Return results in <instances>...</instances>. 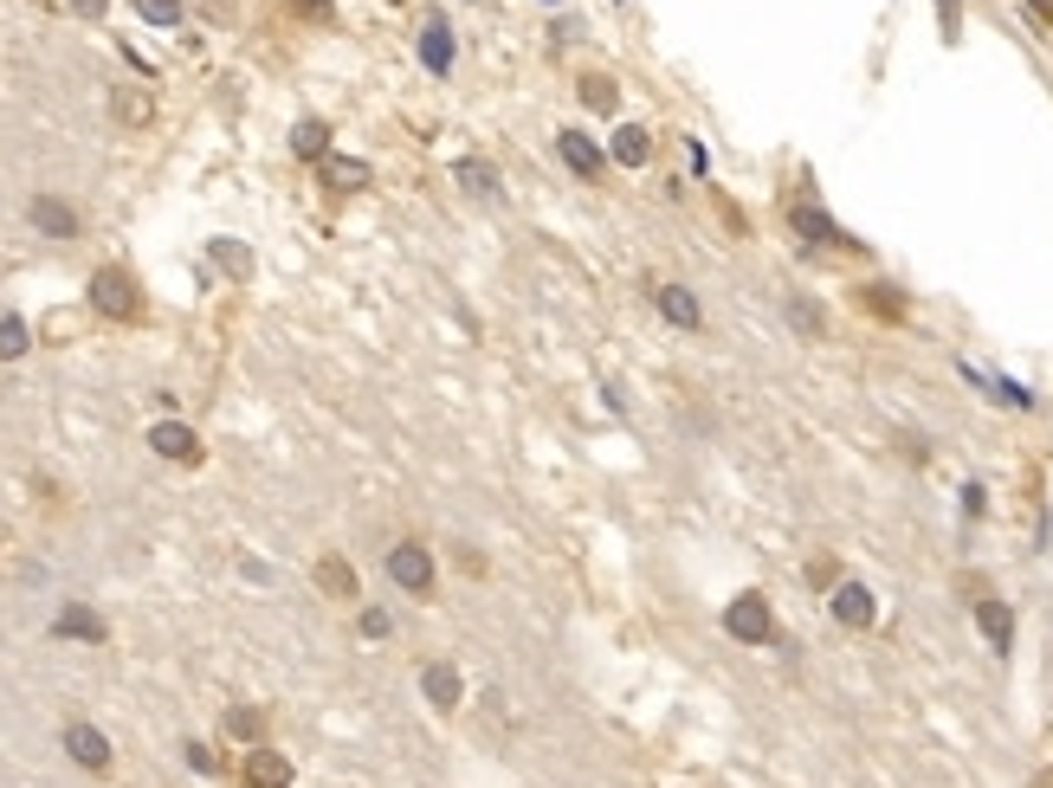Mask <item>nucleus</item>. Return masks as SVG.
<instances>
[{"mask_svg": "<svg viewBox=\"0 0 1053 788\" xmlns=\"http://www.w3.org/2000/svg\"><path fill=\"white\" fill-rule=\"evenodd\" d=\"M91 304H98L104 317H136V310H143V291H136V278H130L123 265H104V272L91 278Z\"/></svg>", "mask_w": 1053, "mask_h": 788, "instance_id": "nucleus-1", "label": "nucleus"}, {"mask_svg": "<svg viewBox=\"0 0 1053 788\" xmlns=\"http://www.w3.org/2000/svg\"><path fill=\"white\" fill-rule=\"evenodd\" d=\"M724 634L744 639V646H763V639L776 634V621H769V601L763 595H737L724 607Z\"/></svg>", "mask_w": 1053, "mask_h": 788, "instance_id": "nucleus-2", "label": "nucleus"}, {"mask_svg": "<svg viewBox=\"0 0 1053 788\" xmlns=\"http://www.w3.org/2000/svg\"><path fill=\"white\" fill-rule=\"evenodd\" d=\"M388 575H395L408 595H427V589H433V556H427L420 543H395V550H388Z\"/></svg>", "mask_w": 1053, "mask_h": 788, "instance_id": "nucleus-3", "label": "nucleus"}, {"mask_svg": "<svg viewBox=\"0 0 1053 788\" xmlns=\"http://www.w3.org/2000/svg\"><path fill=\"white\" fill-rule=\"evenodd\" d=\"M977 627H982V639H989L1002 659L1015 653V614H1009V601H989V595H982V601H977Z\"/></svg>", "mask_w": 1053, "mask_h": 788, "instance_id": "nucleus-4", "label": "nucleus"}, {"mask_svg": "<svg viewBox=\"0 0 1053 788\" xmlns=\"http://www.w3.org/2000/svg\"><path fill=\"white\" fill-rule=\"evenodd\" d=\"M872 614H879L872 589H860V582H840V589H834V621H840V627H872Z\"/></svg>", "mask_w": 1053, "mask_h": 788, "instance_id": "nucleus-5", "label": "nucleus"}, {"mask_svg": "<svg viewBox=\"0 0 1053 788\" xmlns=\"http://www.w3.org/2000/svg\"><path fill=\"white\" fill-rule=\"evenodd\" d=\"M653 304H660V317H666V324H678V330H698V324H705V310H698V298H692L685 285H660V291H653Z\"/></svg>", "mask_w": 1053, "mask_h": 788, "instance_id": "nucleus-6", "label": "nucleus"}, {"mask_svg": "<svg viewBox=\"0 0 1053 788\" xmlns=\"http://www.w3.org/2000/svg\"><path fill=\"white\" fill-rule=\"evenodd\" d=\"M33 226L52 233V239H78V214L59 201V194H33Z\"/></svg>", "mask_w": 1053, "mask_h": 788, "instance_id": "nucleus-7", "label": "nucleus"}, {"mask_svg": "<svg viewBox=\"0 0 1053 788\" xmlns=\"http://www.w3.org/2000/svg\"><path fill=\"white\" fill-rule=\"evenodd\" d=\"M789 221H795V233H801L808 246H853V239H847V233H840V226H834L828 214H821V207H808V201L795 207Z\"/></svg>", "mask_w": 1053, "mask_h": 788, "instance_id": "nucleus-8", "label": "nucleus"}, {"mask_svg": "<svg viewBox=\"0 0 1053 788\" xmlns=\"http://www.w3.org/2000/svg\"><path fill=\"white\" fill-rule=\"evenodd\" d=\"M150 447L162 452V459H201V440H194V427H182V420H162V427H155L150 433Z\"/></svg>", "mask_w": 1053, "mask_h": 788, "instance_id": "nucleus-9", "label": "nucleus"}, {"mask_svg": "<svg viewBox=\"0 0 1053 788\" xmlns=\"http://www.w3.org/2000/svg\"><path fill=\"white\" fill-rule=\"evenodd\" d=\"M246 788H292V763L278 750H253L246 756Z\"/></svg>", "mask_w": 1053, "mask_h": 788, "instance_id": "nucleus-10", "label": "nucleus"}, {"mask_svg": "<svg viewBox=\"0 0 1053 788\" xmlns=\"http://www.w3.org/2000/svg\"><path fill=\"white\" fill-rule=\"evenodd\" d=\"M65 750H72L84 769H111V744H104V730H91V724H72V730H65Z\"/></svg>", "mask_w": 1053, "mask_h": 788, "instance_id": "nucleus-11", "label": "nucleus"}, {"mask_svg": "<svg viewBox=\"0 0 1053 788\" xmlns=\"http://www.w3.org/2000/svg\"><path fill=\"white\" fill-rule=\"evenodd\" d=\"M324 182L343 188V194H356V188H369L376 175H369V162H356V155H324Z\"/></svg>", "mask_w": 1053, "mask_h": 788, "instance_id": "nucleus-12", "label": "nucleus"}, {"mask_svg": "<svg viewBox=\"0 0 1053 788\" xmlns=\"http://www.w3.org/2000/svg\"><path fill=\"white\" fill-rule=\"evenodd\" d=\"M420 59H427V72H452V33H447V20H427V27H420Z\"/></svg>", "mask_w": 1053, "mask_h": 788, "instance_id": "nucleus-13", "label": "nucleus"}, {"mask_svg": "<svg viewBox=\"0 0 1053 788\" xmlns=\"http://www.w3.org/2000/svg\"><path fill=\"white\" fill-rule=\"evenodd\" d=\"M556 150H563V162L575 168V175H582V182H595V175H602V150H595L589 136H575V130H563V143H556Z\"/></svg>", "mask_w": 1053, "mask_h": 788, "instance_id": "nucleus-14", "label": "nucleus"}, {"mask_svg": "<svg viewBox=\"0 0 1053 788\" xmlns=\"http://www.w3.org/2000/svg\"><path fill=\"white\" fill-rule=\"evenodd\" d=\"M646 155H653V136H646L640 123L614 130V162H621V168H646Z\"/></svg>", "mask_w": 1053, "mask_h": 788, "instance_id": "nucleus-15", "label": "nucleus"}, {"mask_svg": "<svg viewBox=\"0 0 1053 788\" xmlns=\"http://www.w3.org/2000/svg\"><path fill=\"white\" fill-rule=\"evenodd\" d=\"M420 692H427V705L452 712V705H459V673H452V666H427V673H420Z\"/></svg>", "mask_w": 1053, "mask_h": 788, "instance_id": "nucleus-16", "label": "nucleus"}, {"mask_svg": "<svg viewBox=\"0 0 1053 788\" xmlns=\"http://www.w3.org/2000/svg\"><path fill=\"white\" fill-rule=\"evenodd\" d=\"M292 155H304V162H324V155H330V130H324L317 116H304L298 130H292Z\"/></svg>", "mask_w": 1053, "mask_h": 788, "instance_id": "nucleus-17", "label": "nucleus"}, {"mask_svg": "<svg viewBox=\"0 0 1053 788\" xmlns=\"http://www.w3.org/2000/svg\"><path fill=\"white\" fill-rule=\"evenodd\" d=\"M452 175H459V188H472V194H498V168H491L485 155H466Z\"/></svg>", "mask_w": 1053, "mask_h": 788, "instance_id": "nucleus-18", "label": "nucleus"}, {"mask_svg": "<svg viewBox=\"0 0 1053 788\" xmlns=\"http://www.w3.org/2000/svg\"><path fill=\"white\" fill-rule=\"evenodd\" d=\"M860 304L872 310V317H886V324H899V317H904V304H899L892 285H860Z\"/></svg>", "mask_w": 1053, "mask_h": 788, "instance_id": "nucleus-19", "label": "nucleus"}, {"mask_svg": "<svg viewBox=\"0 0 1053 788\" xmlns=\"http://www.w3.org/2000/svg\"><path fill=\"white\" fill-rule=\"evenodd\" d=\"M317 582H324L330 595L356 601V569H349V563H337V556H324V563H317Z\"/></svg>", "mask_w": 1053, "mask_h": 788, "instance_id": "nucleus-20", "label": "nucleus"}, {"mask_svg": "<svg viewBox=\"0 0 1053 788\" xmlns=\"http://www.w3.org/2000/svg\"><path fill=\"white\" fill-rule=\"evenodd\" d=\"M52 627H59V634H78V639H104V621H98L91 607H65Z\"/></svg>", "mask_w": 1053, "mask_h": 788, "instance_id": "nucleus-21", "label": "nucleus"}, {"mask_svg": "<svg viewBox=\"0 0 1053 788\" xmlns=\"http://www.w3.org/2000/svg\"><path fill=\"white\" fill-rule=\"evenodd\" d=\"M582 104H589V111H614V104H621V91H614V78H602V72H595V78H582Z\"/></svg>", "mask_w": 1053, "mask_h": 788, "instance_id": "nucleus-22", "label": "nucleus"}, {"mask_svg": "<svg viewBox=\"0 0 1053 788\" xmlns=\"http://www.w3.org/2000/svg\"><path fill=\"white\" fill-rule=\"evenodd\" d=\"M27 342H33V330H27L20 317H0V362H13V356H27Z\"/></svg>", "mask_w": 1053, "mask_h": 788, "instance_id": "nucleus-23", "label": "nucleus"}, {"mask_svg": "<svg viewBox=\"0 0 1053 788\" xmlns=\"http://www.w3.org/2000/svg\"><path fill=\"white\" fill-rule=\"evenodd\" d=\"M214 259H221L233 278H246V272H253V253H246L239 239H214Z\"/></svg>", "mask_w": 1053, "mask_h": 788, "instance_id": "nucleus-24", "label": "nucleus"}, {"mask_svg": "<svg viewBox=\"0 0 1053 788\" xmlns=\"http://www.w3.org/2000/svg\"><path fill=\"white\" fill-rule=\"evenodd\" d=\"M136 13L150 27H182V0H136Z\"/></svg>", "mask_w": 1053, "mask_h": 788, "instance_id": "nucleus-25", "label": "nucleus"}, {"mask_svg": "<svg viewBox=\"0 0 1053 788\" xmlns=\"http://www.w3.org/2000/svg\"><path fill=\"white\" fill-rule=\"evenodd\" d=\"M111 111L123 116V123H150V98H143V91H116Z\"/></svg>", "mask_w": 1053, "mask_h": 788, "instance_id": "nucleus-26", "label": "nucleus"}, {"mask_svg": "<svg viewBox=\"0 0 1053 788\" xmlns=\"http://www.w3.org/2000/svg\"><path fill=\"white\" fill-rule=\"evenodd\" d=\"M259 730H265V717H259V712H226V737H246V744H253Z\"/></svg>", "mask_w": 1053, "mask_h": 788, "instance_id": "nucleus-27", "label": "nucleus"}, {"mask_svg": "<svg viewBox=\"0 0 1053 788\" xmlns=\"http://www.w3.org/2000/svg\"><path fill=\"white\" fill-rule=\"evenodd\" d=\"M789 317H795V330H808V337H815V330H821V310H815V304H795Z\"/></svg>", "mask_w": 1053, "mask_h": 788, "instance_id": "nucleus-28", "label": "nucleus"}, {"mask_svg": "<svg viewBox=\"0 0 1053 788\" xmlns=\"http://www.w3.org/2000/svg\"><path fill=\"white\" fill-rule=\"evenodd\" d=\"M362 634H369V639L388 634V614H381V607H369V614H362Z\"/></svg>", "mask_w": 1053, "mask_h": 788, "instance_id": "nucleus-29", "label": "nucleus"}, {"mask_svg": "<svg viewBox=\"0 0 1053 788\" xmlns=\"http://www.w3.org/2000/svg\"><path fill=\"white\" fill-rule=\"evenodd\" d=\"M188 763L201 769V776H214V750H207V744H188Z\"/></svg>", "mask_w": 1053, "mask_h": 788, "instance_id": "nucleus-30", "label": "nucleus"}, {"mask_svg": "<svg viewBox=\"0 0 1053 788\" xmlns=\"http://www.w3.org/2000/svg\"><path fill=\"white\" fill-rule=\"evenodd\" d=\"M292 7H298V13H310V20H324V13H330V0H292Z\"/></svg>", "mask_w": 1053, "mask_h": 788, "instance_id": "nucleus-31", "label": "nucleus"}, {"mask_svg": "<svg viewBox=\"0 0 1053 788\" xmlns=\"http://www.w3.org/2000/svg\"><path fill=\"white\" fill-rule=\"evenodd\" d=\"M1028 13H1034V20H1053V0H1028Z\"/></svg>", "mask_w": 1053, "mask_h": 788, "instance_id": "nucleus-32", "label": "nucleus"}, {"mask_svg": "<svg viewBox=\"0 0 1053 788\" xmlns=\"http://www.w3.org/2000/svg\"><path fill=\"white\" fill-rule=\"evenodd\" d=\"M78 13H91V20H98V13H104V0H72Z\"/></svg>", "mask_w": 1053, "mask_h": 788, "instance_id": "nucleus-33", "label": "nucleus"}, {"mask_svg": "<svg viewBox=\"0 0 1053 788\" xmlns=\"http://www.w3.org/2000/svg\"><path fill=\"white\" fill-rule=\"evenodd\" d=\"M1034 788H1053V769H1041V776H1034Z\"/></svg>", "mask_w": 1053, "mask_h": 788, "instance_id": "nucleus-34", "label": "nucleus"}]
</instances>
